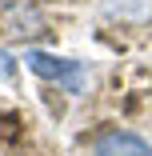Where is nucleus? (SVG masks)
Wrapping results in <instances>:
<instances>
[{
  "label": "nucleus",
  "mask_w": 152,
  "mask_h": 156,
  "mask_svg": "<svg viewBox=\"0 0 152 156\" xmlns=\"http://www.w3.org/2000/svg\"><path fill=\"white\" fill-rule=\"evenodd\" d=\"M24 64L32 68L40 80H56L64 92H80L84 88V64L68 56H52V52H24Z\"/></svg>",
  "instance_id": "f257e3e1"
},
{
  "label": "nucleus",
  "mask_w": 152,
  "mask_h": 156,
  "mask_svg": "<svg viewBox=\"0 0 152 156\" xmlns=\"http://www.w3.org/2000/svg\"><path fill=\"white\" fill-rule=\"evenodd\" d=\"M92 156H152V144L128 128H108L92 140Z\"/></svg>",
  "instance_id": "f03ea898"
},
{
  "label": "nucleus",
  "mask_w": 152,
  "mask_h": 156,
  "mask_svg": "<svg viewBox=\"0 0 152 156\" xmlns=\"http://www.w3.org/2000/svg\"><path fill=\"white\" fill-rule=\"evenodd\" d=\"M12 72H16V60H12L4 48H0V76H12Z\"/></svg>",
  "instance_id": "7ed1b4c3"
}]
</instances>
